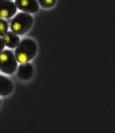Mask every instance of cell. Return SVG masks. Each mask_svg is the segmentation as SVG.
<instances>
[{
  "label": "cell",
  "instance_id": "7c38bea8",
  "mask_svg": "<svg viewBox=\"0 0 115 133\" xmlns=\"http://www.w3.org/2000/svg\"><path fill=\"white\" fill-rule=\"evenodd\" d=\"M0 105H1V100H0Z\"/></svg>",
  "mask_w": 115,
  "mask_h": 133
},
{
  "label": "cell",
  "instance_id": "7a4b0ae2",
  "mask_svg": "<svg viewBox=\"0 0 115 133\" xmlns=\"http://www.w3.org/2000/svg\"><path fill=\"white\" fill-rule=\"evenodd\" d=\"M33 23L32 15L28 13L21 12L15 15L10 23V28L12 32L17 35H22L31 29Z\"/></svg>",
  "mask_w": 115,
  "mask_h": 133
},
{
  "label": "cell",
  "instance_id": "8992f818",
  "mask_svg": "<svg viewBox=\"0 0 115 133\" xmlns=\"http://www.w3.org/2000/svg\"><path fill=\"white\" fill-rule=\"evenodd\" d=\"M32 75H33V68H32V64L26 62V63L21 64L20 66L18 68L17 76L20 79L26 81V80L31 79Z\"/></svg>",
  "mask_w": 115,
  "mask_h": 133
},
{
  "label": "cell",
  "instance_id": "9c48e42d",
  "mask_svg": "<svg viewBox=\"0 0 115 133\" xmlns=\"http://www.w3.org/2000/svg\"><path fill=\"white\" fill-rule=\"evenodd\" d=\"M37 1L44 8H50L56 4V0H37Z\"/></svg>",
  "mask_w": 115,
  "mask_h": 133
},
{
  "label": "cell",
  "instance_id": "ba28073f",
  "mask_svg": "<svg viewBox=\"0 0 115 133\" xmlns=\"http://www.w3.org/2000/svg\"><path fill=\"white\" fill-rule=\"evenodd\" d=\"M13 85L9 78L0 75V95L5 96L10 95L13 91Z\"/></svg>",
  "mask_w": 115,
  "mask_h": 133
},
{
  "label": "cell",
  "instance_id": "3957f363",
  "mask_svg": "<svg viewBox=\"0 0 115 133\" xmlns=\"http://www.w3.org/2000/svg\"><path fill=\"white\" fill-rule=\"evenodd\" d=\"M17 68V60L12 50H5L0 53V70L7 75L15 73Z\"/></svg>",
  "mask_w": 115,
  "mask_h": 133
},
{
  "label": "cell",
  "instance_id": "8fae6325",
  "mask_svg": "<svg viewBox=\"0 0 115 133\" xmlns=\"http://www.w3.org/2000/svg\"><path fill=\"white\" fill-rule=\"evenodd\" d=\"M5 42H4V41H3V39L0 37V53H1L2 51L4 50V49H5Z\"/></svg>",
  "mask_w": 115,
  "mask_h": 133
},
{
  "label": "cell",
  "instance_id": "52a82bcc",
  "mask_svg": "<svg viewBox=\"0 0 115 133\" xmlns=\"http://www.w3.org/2000/svg\"><path fill=\"white\" fill-rule=\"evenodd\" d=\"M2 39H3L5 46L10 49L16 48L17 45L20 42V38H19V36L13 32H6L3 35V38Z\"/></svg>",
  "mask_w": 115,
  "mask_h": 133
},
{
  "label": "cell",
  "instance_id": "277c9868",
  "mask_svg": "<svg viewBox=\"0 0 115 133\" xmlns=\"http://www.w3.org/2000/svg\"><path fill=\"white\" fill-rule=\"evenodd\" d=\"M17 8L11 0H0V18H12L16 14Z\"/></svg>",
  "mask_w": 115,
  "mask_h": 133
},
{
  "label": "cell",
  "instance_id": "5b68a950",
  "mask_svg": "<svg viewBox=\"0 0 115 133\" xmlns=\"http://www.w3.org/2000/svg\"><path fill=\"white\" fill-rule=\"evenodd\" d=\"M17 9L28 14H34L39 10V3L37 0H15Z\"/></svg>",
  "mask_w": 115,
  "mask_h": 133
},
{
  "label": "cell",
  "instance_id": "30bf717a",
  "mask_svg": "<svg viewBox=\"0 0 115 133\" xmlns=\"http://www.w3.org/2000/svg\"><path fill=\"white\" fill-rule=\"evenodd\" d=\"M8 32V23L3 18H0V37Z\"/></svg>",
  "mask_w": 115,
  "mask_h": 133
},
{
  "label": "cell",
  "instance_id": "6da1fadb",
  "mask_svg": "<svg viewBox=\"0 0 115 133\" xmlns=\"http://www.w3.org/2000/svg\"><path fill=\"white\" fill-rule=\"evenodd\" d=\"M37 53L36 42L32 39H23L15 48V56L17 62L23 64L29 62Z\"/></svg>",
  "mask_w": 115,
  "mask_h": 133
}]
</instances>
